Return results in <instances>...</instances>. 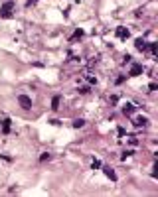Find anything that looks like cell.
Returning a JSON list of instances; mask_svg holds the SVG:
<instances>
[{"mask_svg":"<svg viewBox=\"0 0 158 197\" xmlns=\"http://www.w3.org/2000/svg\"><path fill=\"white\" fill-rule=\"evenodd\" d=\"M117 38L126 39L129 38V30H126V28H117Z\"/></svg>","mask_w":158,"mask_h":197,"instance_id":"obj_5","label":"cell"},{"mask_svg":"<svg viewBox=\"0 0 158 197\" xmlns=\"http://www.w3.org/2000/svg\"><path fill=\"white\" fill-rule=\"evenodd\" d=\"M46 160H50V154H42L40 156V162H46Z\"/></svg>","mask_w":158,"mask_h":197,"instance_id":"obj_12","label":"cell"},{"mask_svg":"<svg viewBox=\"0 0 158 197\" xmlns=\"http://www.w3.org/2000/svg\"><path fill=\"white\" fill-rule=\"evenodd\" d=\"M79 93H81V95H85V93H89V87H81V89H79Z\"/></svg>","mask_w":158,"mask_h":197,"instance_id":"obj_14","label":"cell"},{"mask_svg":"<svg viewBox=\"0 0 158 197\" xmlns=\"http://www.w3.org/2000/svg\"><path fill=\"white\" fill-rule=\"evenodd\" d=\"M146 122H148V120H146L144 116H138V118H134V126H146Z\"/></svg>","mask_w":158,"mask_h":197,"instance_id":"obj_8","label":"cell"},{"mask_svg":"<svg viewBox=\"0 0 158 197\" xmlns=\"http://www.w3.org/2000/svg\"><path fill=\"white\" fill-rule=\"evenodd\" d=\"M97 168H101V162H99V160H93V170H97Z\"/></svg>","mask_w":158,"mask_h":197,"instance_id":"obj_13","label":"cell"},{"mask_svg":"<svg viewBox=\"0 0 158 197\" xmlns=\"http://www.w3.org/2000/svg\"><path fill=\"white\" fill-rule=\"evenodd\" d=\"M59 101H61L59 95H55V97L52 98V108H53V111H57V108H59Z\"/></svg>","mask_w":158,"mask_h":197,"instance_id":"obj_9","label":"cell"},{"mask_svg":"<svg viewBox=\"0 0 158 197\" xmlns=\"http://www.w3.org/2000/svg\"><path fill=\"white\" fill-rule=\"evenodd\" d=\"M83 124H85V120H83V118H77V120H73V128H81Z\"/></svg>","mask_w":158,"mask_h":197,"instance_id":"obj_10","label":"cell"},{"mask_svg":"<svg viewBox=\"0 0 158 197\" xmlns=\"http://www.w3.org/2000/svg\"><path fill=\"white\" fill-rule=\"evenodd\" d=\"M36 2H38V0H28V6H34Z\"/></svg>","mask_w":158,"mask_h":197,"instance_id":"obj_17","label":"cell"},{"mask_svg":"<svg viewBox=\"0 0 158 197\" xmlns=\"http://www.w3.org/2000/svg\"><path fill=\"white\" fill-rule=\"evenodd\" d=\"M2 130H4V132L10 130V120H2Z\"/></svg>","mask_w":158,"mask_h":197,"instance_id":"obj_11","label":"cell"},{"mask_svg":"<svg viewBox=\"0 0 158 197\" xmlns=\"http://www.w3.org/2000/svg\"><path fill=\"white\" fill-rule=\"evenodd\" d=\"M103 171H105V176L109 177L111 181H117V173H115V171H113L111 168H107V166H105V168H103Z\"/></svg>","mask_w":158,"mask_h":197,"instance_id":"obj_4","label":"cell"},{"mask_svg":"<svg viewBox=\"0 0 158 197\" xmlns=\"http://www.w3.org/2000/svg\"><path fill=\"white\" fill-rule=\"evenodd\" d=\"M12 8H14V2H6L0 8V18H10L12 16Z\"/></svg>","mask_w":158,"mask_h":197,"instance_id":"obj_1","label":"cell"},{"mask_svg":"<svg viewBox=\"0 0 158 197\" xmlns=\"http://www.w3.org/2000/svg\"><path fill=\"white\" fill-rule=\"evenodd\" d=\"M81 36H83V32H81V30H77V32L73 34V39H75V38H81Z\"/></svg>","mask_w":158,"mask_h":197,"instance_id":"obj_15","label":"cell"},{"mask_svg":"<svg viewBox=\"0 0 158 197\" xmlns=\"http://www.w3.org/2000/svg\"><path fill=\"white\" fill-rule=\"evenodd\" d=\"M129 75H131V77H138V75H142V65H138V63H134V65L131 67V71H129Z\"/></svg>","mask_w":158,"mask_h":197,"instance_id":"obj_3","label":"cell"},{"mask_svg":"<svg viewBox=\"0 0 158 197\" xmlns=\"http://www.w3.org/2000/svg\"><path fill=\"white\" fill-rule=\"evenodd\" d=\"M134 46H136V49H146V47H148V44H146L144 39H140V38H138L136 41H134Z\"/></svg>","mask_w":158,"mask_h":197,"instance_id":"obj_6","label":"cell"},{"mask_svg":"<svg viewBox=\"0 0 158 197\" xmlns=\"http://www.w3.org/2000/svg\"><path fill=\"white\" fill-rule=\"evenodd\" d=\"M134 111H136V106L134 105H125L123 106V112H125V114H132Z\"/></svg>","mask_w":158,"mask_h":197,"instance_id":"obj_7","label":"cell"},{"mask_svg":"<svg viewBox=\"0 0 158 197\" xmlns=\"http://www.w3.org/2000/svg\"><path fill=\"white\" fill-rule=\"evenodd\" d=\"M18 103H20V106H22V108H26V111H30V108H32V98L28 97V95H20V97H18Z\"/></svg>","mask_w":158,"mask_h":197,"instance_id":"obj_2","label":"cell"},{"mask_svg":"<svg viewBox=\"0 0 158 197\" xmlns=\"http://www.w3.org/2000/svg\"><path fill=\"white\" fill-rule=\"evenodd\" d=\"M148 49H150L152 53H156V44H150V46H148Z\"/></svg>","mask_w":158,"mask_h":197,"instance_id":"obj_16","label":"cell"}]
</instances>
